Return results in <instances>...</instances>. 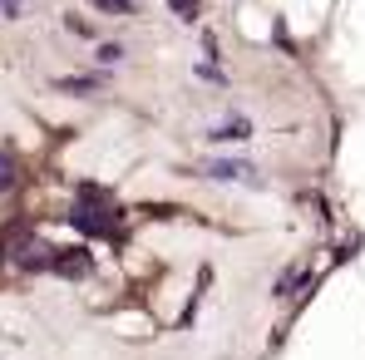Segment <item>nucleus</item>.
<instances>
[{
	"instance_id": "20e7f679",
	"label": "nucleus",
	"mask_w": 365,
	"mask_h": 360,
	"mask_svg": "<svg viewBox=\"0 0 365 360\" xmlns=\"http://www.w3.org/2000/svg\"><path fill=\"white\" fill-rule=\"evenodd\" d=\"M252 133V123L247 119H227L222 128H212V143H227V138H247Z\"/></svg>"
},
{
	"instance_id": "9b49d317",
	"label": "nucleus",
	"mask_w": 365,
	"mask_h": 360,
	"mask_svg": "<svg viewBox=\"0 0 365 360\" xmlns=\"http://www.w3.org/2000/svg\"><path fill=\"white\" fill-rule=\"evenodd\" d=\"M168 5H173V10H178L182 20H197V10H202V5H197V0H168Z\"/></svg>"
},
{
	"instance_id": "0eeeda50",
	"label": "nucleus",
	"mask_w": 365,
	"mask_h": 360,
	"mask_svg": "<svg viewBox=\"0 0 365 360\" xmlns=\"http://www.w3.org/2000/svg\"><path fill=\"white\" fill-rule=\"evenodd\" d=\"M25 10H30V0H0V15H5V20H20Z\"/></svg>"
},
{
	"instance_id": "7ed1b4c3",
	"label": "nucleus",
	"mask_w": 365,
	"mask_h": 360,
	"mask_svg": "<svg viewBox=\"0 0 365 360\" xmlns=\"http://www.w3.org/2000/svg\"><path fill=\"white\" fill-rule=\"evenodd\" d=\"M109 84V74H79V79H55V89L64 94H94V89H104Z\"/></svg>"
},
{
	"instance_id": "6e6552de",
	"label": "nucleus",
	"mask_w": 365,
	"mask_h": 360,
	"mask_svg": "<svg viewBox=\"0 0 365 360\" xmlns=\"http://www.w3.org/2000/svg\"><path fill=\"white\" fill-rule=\"evenodd\" d=\"M64 25H69V35H79V40H94V25H84V20H79V15H69V20H64Z\"/></svg>"
},
{
	"instance_id": "f03ea898",
	"label": "nucleus",
	"mask_w": 365,
	"mask_h": 360,
	"mask_svg": "<svg viewBox=\"0 0 365 360\" xmlns=\"http://www.w3.org/2000/svg\"><path fill=\"white\" fill-rule=\"evenodd\" d=\"M50 272L79 282V277H89V272H94V257H89V247H64V252L55 247V267H50Z\"/></svg>"
},
{
	"instance_id": "f257e3e1",
	"label": "nucleus",
	"mask_w": 365,
	"mask_h": 360,
	"mask_svg": "<svg viewBox=\"0 0 365 360\" xmlns=\"http://www.w3.org/2000/svg\"><path fill=\"white\" fill-rule=\"evenodd\" d=\"M202 173L217 182H247V187H262V168L247 163V158H207Z\"/></svg>"
},
{
	"instance_id": "39448f33",
	"label": "nucleus",
	"mask_w": 365,
	"mask_h": 360,
	"mask_svg": "<svg viewBox=\"0 0 365 360\" xmlns=\"http://www.w3.org/2000/svg\"><path fill=\"white\" fill-rule=\"evenodd\" d=\"M15 182H20V168H15V153H5V148H0V192H10Z\"/></svg>"
},
{
	"instance_id": "1a4fd4ad",
	"label": "nucleus",
	"mask_w": 365,
	"mask_h": 360,
	"mask_svg": "<svg viewBox=\"0 0 365 360\" xmlns=\"http://www.w3.org/2000/svg\"><path fill=\"white\" fill-rule=\"evenodd\" d=\"M94 55H99V64H119L123 60V45H99Z\"/></svg>"
},
{
	"instance_id": "9d476101",
	"label": "nucleus",
	"mask_w": 365,
	"mask_h": 360,
	"mask_svg": "<svg viewBox=\"0 0 365 360\" xmlns=\"http://www.w3.org/2000/svg\"><path fill=\"white\" fill-rule=\"evenodd\" d=\"M197 74H202L207 84H227V74H222V69H217L212 60H207V64H197Z\"/></svg>"
},
{
	"instance_id": "423d86ee",
	"label": "nucleus",
	"mask_w": 365,
	"mask_h": 360,
	"mask_svg": "<svg viewBox=\"0 0 365 360\" xmlns=\"http://www.w3.org/2000/svg\"><path fill=\"white\" fill-rule=\"evenodd\" d=\"M94 10H104V15H138L133 0H94Z\"/></svg>"
}]
</instances>
